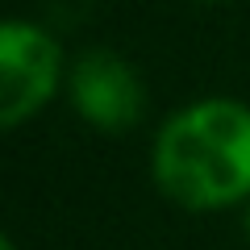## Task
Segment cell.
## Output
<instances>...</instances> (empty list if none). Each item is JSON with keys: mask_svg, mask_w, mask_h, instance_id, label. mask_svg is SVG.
<instances>
[{"mask_svg": "<svg viewBox=\"0 0 250 250\" xmlns=\"http://www.w3.org/2000/svg\"><path fill=\"white\" fill-rule=\"evenodd\" d=\"M150 175L184 213L250 205V104L205 96L175 108L150 146Z\"/></svg>", "mask_w": 250, "mask_h": 250, "instance_id": "cell-1", "label": "cell"}, {"mask_svg": "<svg viewBox=\"0 0 250 250\" xmlns=\"http://www.w3.org/2000/svg\"><path fill=\"white\" fill-rule=\"evenodd\" d=\"M67 83L62 46L38 21H0V134L34 121Z\"/></svg>", "mask_w": 250, "mask_h": 250, "instance_id": "cell-2", "label": "cell"}, {"mask_svg": "<svg viewBox=\"0 0 250 250\" xmlns=\"http://www.w3.org/2000/svg\"><path fill=\"white\" fill-rule=\"evenodd\" d=\"M67 100L100 134H125L146 117V83L134 62L108 46H92L67 62Z\"/></svg>", "mask_w": 250, "mask_h": 250, "instance_id": "cell-3", "label": "cell"}, {"mask_svg": "<svg viewBox=\"0 0 250 250\" xmlns=\"http://www.w3.org/2000/svg\"><path fill=\"white\" fill-rule=\"evenodd\" d=\"M0 250H17V242H13V238H9L4 229H0Z\"/></svg>", "mask_w": 250, "mask_h": 250, "instance_id": "cell-4", "label": "cell"}, {"mask_svg": "<svg viewBox=\"0 0 250 250\" xmlns=\"http://www.w3.org/2000/svg\"><path fill=\"white\" fill-rule=\"evenodd\" d=\"M242 229H246V238H250V205L242 208Z\"/></svg>", "mask_w": 250, "mask_h": 250, "instance_id": "cell-5", "label": "cell"}, {"mask_svg": "<svg viewBox=\"0 0 250 250\" xmlns=\"http://www.w3.org/2000/svg\"><path fill=\"white\" fill-rule=\"evenodd\" d=\"M205 4H221V0H205Z\"/></svg>", "mask_w": 250, "mask_h": 250, "instance_id": "cell-6", "label": "cell"}]
</instances>
